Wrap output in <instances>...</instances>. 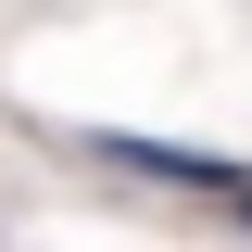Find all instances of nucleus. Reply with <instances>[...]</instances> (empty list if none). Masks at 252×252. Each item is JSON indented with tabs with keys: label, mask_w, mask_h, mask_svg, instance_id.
<instances>
[{
	"label": "nucleus",
	"mask_w": 252,
	"mask_h": 252,
	"mask_svg": "<svg viewBox=\"0 0 252 252\" xmlns=\"http://www.w3.org/2000/svg\"><path fill=\"white\" fill-rule=\"evenodd\" d=\"M101 164H126V177H177V189H240V164L227 152H177V139H89Z\"/></svg>",
	"instance_id": "obj_1"
},
{
	"label": "nucleus",
	"mask_w": 252,
	"mask_h": 252,
	"mask_svg": "<svg viewBox=\"0 0 252 252\" xmlns=\"http://www.w3.org/2000/svg\"><path fill=\"white\" fill-rule=\"evenodd\" d=\"M240 227H252V177H240Z\"/></svg>",
	"instance_id": "obj_2"
}]
</instances>
